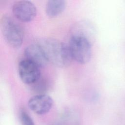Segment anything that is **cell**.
Wrapping results in <instances>:
<instances>
[{
  "label": "cell",
  "instance_id": "6da1fadb",
  "mask_svg": "<svg viewBox=\"0 0 125 125\" xmlns=\"http://www.w3.org/2000/svg\"><path fill=\"white\" fill-rule=\"evenodd\" d=\"M49 62L59 67L69 65L72 59L68 45L55 39H43L39 43Z\"/></svg>",
  "mask_w": 125,
  "mask_h": 125
},
{
  "label": "cell",
  "instance_id": "7a4b0ae2",
  "mask_svg": "<svg viewBox=\"0 0 125 125\" xmlns=\"http://www.w3.org/2000/svg\"><path fill=\"white\" fill-rule=\"evenodd\" d=\"M68 47L72 59L81 64H85L90 60L92 47L89 40L84 36L75 35L70 39Z\"/></svg>",
  "mask_w": 125,
  "mask_h": 125
},
{
  "label": "cell",
  "instance_id": "3957f363",
  "mask_svg": "<svg viewBox=\"0 0 125 125\" xmlns=\"http://www.w3.org/2000/svg\"><path fill=\"white\" fill-rule=\"evenodd\" d=\"M1 32L6 42L14 48H19L22 45L23 34L20 25L12 18L3 16L0 20Z\"/></svg>",
  "mask_w": 125,
  "mask_h": 125
},
{
  "label": "cell",
  "instance_id": "277c9868",
  "mask_svg": "<svg viewBox=\"0 0 125 125\" xmlns=\"http://www.w3.org/2000/svg\"><path fill=\"white\" fill-rule=\"evenodd\" d=\"M18 72L21 80L26 84H33L41 78L40 68L26 59L20 62Z\"/></svg>",
  "mask_w": 125,
  "mask_h": 125
},
{
  "label": "cell",
  "instance_id": "5b68a950",
  "mask_svg": "<svg viewBox=\"0 0 125 125\" xmlns=\"http://www.w3.org/2000/svg\"><path fill=\"white\" fill-rule=\"evenodd\" d=\"M36 6L28 0H19L12 6V12L19 21L27 22L33 20L37 14Z\"/></svg>",
  "mask_w": 125,
  "mask_h": 125
},
{
  "label": "cell",
  "instance_id": "8992f818",
  "mask_svg": "<svg viewBox=\"0 0 125 125\" xmlns=\"http://www.w3.org/2000/svg\"><path fill=\"white\" fill-rule=\"evenodd\" d=\"M53 104L51 97L44 94H38L30 98L28 102L29 108L35 113L42 115L48 112Z\"/></svg>",
  "mask_w": 125,
  "mask_h": 125
},
{
  "label": "cell",
  "instance_id": "52a82bcc",
  "mask_svg": "<svg viewBox=\"0 0 125 125\" xmlns=\"http://www.w3.org/2000/svg\"><path fill=\"white\" fill-rule=\"evenodd\" d=\"M26 59L36 64L40 68L45 66L49 62L45 53L39 43H32L24 50Z\"/></svg>",
  "mask_w": 125,
  "mask_h": 125
},
{
  "label": "cell",
  "instance_id": "ba28073f",
  "mask_svg": "<svg viewBox=\"0 0 125 125\" xmlns=\"http://www.w3.org/2000/svg\"><path fill=\"white\" fill-rule=\"evenodd\" d=\"M66 3L63 0H50L46 4L45 12L50 18H54L60 15L64 10Z\"/></svg>",
  "mask_w": 125,
  "mask_h": 125
},
{
  "label": "cell",
  "instance_id": "9c48e42d",
  "mask_svg": "<svg viewBox=\"0 0 125 125\" xmlns=\"http://www.w3.org/2000/svg\"><path fill=\"white\" fill-rule=\"evenodd\" d=\"M20 117L22 125H35L32 118L25 111H21Z\"/></svg>",
  "mask_w": 125,
  "mask_h": 125
}]
</instances>
